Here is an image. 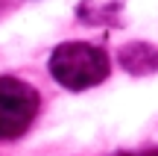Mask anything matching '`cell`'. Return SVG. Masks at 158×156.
I'll return each mask as SVG.
<instances>
[{
    "label": "cell",
    "mask_w": 158,
    "mask_h": 156,
    "mask_svg": "<svg viewBox=\"0 0 158 156\" xmlns=\"http://www.w3.org/2000/svg\"><path fill=\"white\" fill-rule=\"evenodd\" d=\"M111 71L108 53L88 41H64L50 56V74L59 86L70 91H85V88L100 86Z\"/></svg>",
    "instance_id": "1"
},
{
    "label": "cell",
    "mask_w": 158,
    "mask_h": 156,
    "mask_svg": "<svg viewBox=\"0 0 158 156\" xmlns=\"http://www.w3.org/2000/svg\"><path fill=\"white\" fill-rule=\"evenodd\" d=\"M38 112V91L18 77H0V139H18Z\"/></svg>",
    "instance_id": "2"
},
{
    "label": "cell",
    "mask_w": 158,
    "mask_h": 156,
    "mask_svg": "<svg viewBox=\"0 0 158 156\" xmlns=\"http://www.w3.org/2000/svg\"><path fill=\"white\" fill-rule=\"evenodd\" d=\"M149 156H158V150H155V153H149Z\"/></svg>",
    "instance_id": "4"
},
{
    "label": "cell",
    "mask_w": 158,
    "mask_h": 156,
    "mask_svg": "<svg viewBox=\"0 0 158 156\" xmlns=\"http://www.w3.org/2000/svg\"><path fill=\"white\" fill-rule=\"evenodd\" d=\"M120 62L132 74H149L158 68V50H152L149 44H129L120 53Z\"/></svg>",
    "instance_id": "3"
}]
</instances>
